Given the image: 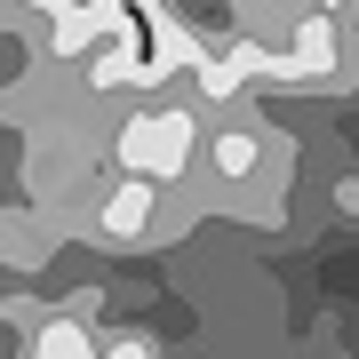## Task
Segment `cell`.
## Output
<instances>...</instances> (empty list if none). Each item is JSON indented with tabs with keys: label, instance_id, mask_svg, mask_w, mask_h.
I'll return each instance as SVG.
<instances>
[{
	"label": "cell",
	"instance_id": "obj_1",
	"mask_svg": "<svg viewBox=\"0 0 359 359\" xmlns=\"http://www.w3.org/2000/svg\"><path fill=\"white\" fill-rule=\"evenodd\" d=\"M192 144H200V128H192L184 104H144L128 128H120V168L144 176V184H168V176H184Z\"/></svg>",
	"mask_w": 359,
	"mask_h": 359
},
{
	"label": "cell",
	"instance_id": "obj_2",
	"mask_svg": "<svg viewBox=\"0 0 359 359\" xmlns=\"http://www.w3.org/2000/svg\"><path fill=\"white\" fill-rule=\"evenodd\" d=\"M96 231H104V240H144V231H152V184H144V176H128L120 192H104Z\"/></svg>",
	"mask_w": 359,
	"mask_h": 359
},
{
	"label": "cell",
	"instance_id": "obj_3",
	"mask_svg": "<svg viewBox=\"0 0 359 359\" xmlns=\"http://www.w3.org/2000/svg\"><path fill=\"white\" fill-rule=\"evenodd\" d=\"M32 351H40V359H88V351H104V344H96L80 320H40V327H32Z\"/></svg>",
	"mask_w": 359,
	"mask_h": 359
},
{
	"label": "cell",
	"instance_id": "obj_4",
	"mask_svg": "<svg viewBox=\"0 0 359 359\" xmlns=\"http://www.w3.org/2000/svg\"><path fill=\"white\" fill-rule=\"evenodd\" d=\"M216 176H224V184L256 176V136H248V128H231V136H216Z\"/></svg>",
	"mask_w": 359,
	"mask_h": 359
}]
</instances>
